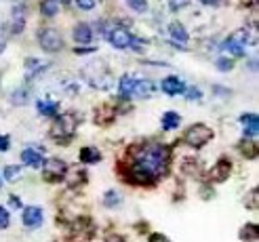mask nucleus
<instances>
[{
	"instance_id": "25",
	"label": "nucleus",
	"mask_w": 259,
	"mask_h": 242,
	"mask_svg": "<svg viewBox=\"0 0 259 242\" xmlns=\"http://www.w3.org/2000/svg\"><path fill=\"white\" fill-rule=\"evenodd\" d=\"M40 11L45 17H55L57 11H59V5L55 3V0H42L40 3Z\"/></svg>"
},
{
	"instance_id": "40",
	"label": "nucleus",
	"mask_w": 259,
	"mask_h": 242,
	"mask_svg": "<svg viewBox=\"0 0 259 242\" xmlns=\"http://www.w3.org/2000/svg\"><path fill=\"white\" fill-rule=\"evenodd\" d=\"M106 242H126L122 236H118V234H112V236H108V240Z\"/></svg>"
},
{
	"instance_id": "13",
	"label": "nucleus",
	"mask_w": 259,
	"mask_h": 242,
	"mask_svg": "<svg viewBox=\"0 0 259 242\" xmlns=\"http://www.w3.org/2000/svg\"><path fill=\"white\" fill-rule=\"evenodd\" d=\"M72 34H74V40L80 44H89L93 40V30H91V25H87V23H78Z\"/></svg>"
},
{
	"instance_id": "8",
	"label": "nucleus",
	"mask_w": 259,
	"mask_h": 242,
	"mask_svg": "<svg viewBox=\"0 0 259 242\" xmlns=\"http://www.w3.org/2000/svg\"><path fill=\"white\" fill-rule=\"evenodd\" d=\"M230 173H232V162L230 160H226V158H222L219 160L215 167L211 169V173H209V179L211 181H215V183H222V181H226L228 177H230Z\"/></svg>"
},
{
	"instance_id": "42",
	"label": "nucleus",
	"mask_w": 259,
	"mask_h": 242,
	"mask_svg": "<svg viewBox=\"0 0 259 242\" xmlns=\"http://www.w3.org/2000/svg\"><path fill=\"white\" fill-rule=\"evenodd\" d=\"M55 3H57V5H59V3H61V5H68L70 0H55Z\"/></svg>"
},
{
	"instance_id": "38",
	"label": "nucleus",
	"mask_w": 259,
	"mask_h": 242,
	"mask_svg": "<svg viewBox=\"0 0 259 242\" xmlns=\"http://www.w3.org/2000/svg\"><path fill=\"white\" fill-rule=\"evenodd\" d=\"M150 242H171L164 234H152L150 236Z\"/></svg>"
},
{
	"instance_id": "34",
	"label": "nucleus",
	"mask_w": 259,
	"mask_h": 242,
	"mask_svg": "<svg viewBox=\"0 0 259 242\" xmlns=\"http://www.w3.org/2000/svg\"><path fill=\"white\" fill-rule=\"evenodd\" d=\"M76 7L82 11H91V9H95V0H76Z\"/></svg>"
},
{
	"instance_id": "9",
	"label": "nucleus",
	"mask_w": 259,
	"mask_h": 242,
	"mask_svg": "<svg viewBox=\"0 0 259 242\" xmlns=\"http://www.w3.org/2000/svg\"><path fill=\"white\" fill-rule=\"evenodd\" d=\"M28 9H25V5L23 3H19V5H15V9H13V13H11V30H13V34H21V30L25 28V13Z\"/></svg>"
},
{
	"instance_id": "20",
	"label": "nucleus",
	"mask_w": 259,
	"mask_h": 242,
	"mask_svg": "<svg viewBox=\"0 0 259 242\" xmlns=\"http://www.w3.org/2000/svg\"><path fill=\"white\" fill-rule=\"evenodd\" d=\"M179 122H181V116H179L177 112H166V114H162V129H164V131L177 129Z\"/></svg>"
},
{
	"instance_id": "41",
	"label": "nucleus",
	"mask_w": 259,
	"mask_h": 242,
	"mask_svg": "<svg viewBox=\"0 0 259 242\" xmlns=\"http://www.w3.org/2000/svg\"><path fill=\"white\" fill-rule=\"evenodd\" d=\"M200 3H202V5H217L219 0H200Z\"/></svg>"
},
{
	"instance_id": "3",
	"label": "nucleus",
	"mask_w": 259,
	"mask_h": 242,
	"mask_svg": "<svg viewBox=\"0 0 259 242\" xmlns=\"http://www.w3.org/2000/svg\"><path fill=\"white\" fill-rule=\"evenodd\" d=\"M76 126H78V118H76L74 114H61V116L55 118L53 126H51V137H53L55 141L66 143L72 139Z\"/></svg>"
},
{
	"instance_id": "11",
	"label": "nucleus",
	"mask_w": 259,
	"mask_h": 242,
	"mask_svg": "<svg viewBox=\"0 0 259 242\" xmlns=\"http://www.w3.org/2000/svg\"><path fill=\"white\" fill-rule=\"evenodd\" d=\"M42 219H45L42 209H38V207L23 209V225L25 227H38V225L42 223Z\"/></svg>"
},
{
	"instance_id": "1",
	"label": "nucleus",
	"mask_w": 259,
	"mask_h": 242,
	"mask_svg": "<svg viewBox=\"0 0 259 242\" xmlns=\"http://www.w3.org/2000/svg\"><path fill=\"white\" fill-rule=\"evenodd\" d=\"M169 162H171V154L166 146L160 143L144 146L135 154V162L131 171H128V179L139 185L154 183L169 171Z\"/></svg>"
},
{
	"instance_id": "28",
	"label": "nucleus",
	"mask_w": 259,
	"mask_h": 242,
	"mask_svg": "<svg viewBox=\"0 0 259 242\" xmlns=\"http://www.w3.org/2000/svg\"><path fill=\"white\" fill-rule=\"evenodd\" d=\"M21 173H23L21 167H7L5 169V179L7 181H17L19 177H21Z\"/></svg>"
},
{
	"instance_id": "7",
	"label": "nucleus",
	"mask_w": 259,
	"mask_h": 242,
	"mask_svg": "<svg viewBox=\"0 0 259 242\" xmlns=\"http://www.w3.org/2000/svg\"><path fill=\"white\" fill-rule=\"evenodd\" d=\"M66 171H68L66 162L59 160V158H51V160L45 162V173H42V177H45V181L55 183V181H61V177L66 175Z\"/></svg>"
},
{
	"instance_id": "23",
	"label": "nucleus",
	"mask_w": 259,
	"mask_h": 242,
	"mask_svg": "<svg viewBox=\"0 0 259 242\" xmlns=\"http://www.w3.org/2000/svg\"><path fill=\"white\" fill-rule=\"evenodd\" d=\"M257 236H259V227L255 225V223H247L240 230V238L242 240H247V242H253V240H257Z\"/></svg>"
},
{
	"instance_id": "30",
	"label": "nucleus",
	"mask_w": 259,
	"mask_h": 242,
	"mask_svg": "<svg viewBox=\"0 0 259 242\" xmlns=\"http://www.w3.org/2000/svg\"><path fill=\"white\" fill-rule=\"evenodd\" d=\"M11 101L15 106H23L25 101H28V91H25V88H17V91L11 95Z\"/></svg>"
},
{
	"instance_id": "35",
	"label": "nucleus",
	"mask_w": 259,
	"mask_h": 242,
	"mask_svg": "<svg viewBox=\"0 0 259 242\" xmlns=\"http://www.w3.org/2000/svg\"><path fill=\"white\" fill-rule=\"evenodd\" d=\"M188 3H190V0H169V7L173 11H179V9H184Z\"/></svg>"
},
{
	"instance_id": "18",
	"label": "nucleus",
	"mask_w": 259,
	"mask_h": 242,
	"mask_svg": "<svg viewBox=\"0 0 259 242\" xmlns=\"http://www.w3.org/2000/svg\"><path fill=\"white\" fill-rule=\"evenodd\" d=\"M101 160V152L97 150V148H82L80 150V162L82 164H95V162H99Z\"/></svg>"
},
{
	"instance_id": "15",
	"label": "nucleus",
	"mask_w": 259,
	"mask_h": 242,
	"mask_svg": "<svg viewBox=\"0 0 259 242\" xmlns=\"http://www.w3.org/2000/svg\"><path fill=\"white\" fill-rule=\"evenodd\" d=\"M154 93V84L150 80H144V78H137L135 80V88H133V97H139V99H148L152 97Z\"/></svg>"
},
{
	"instance_id": "21",
	"label": "nucleus",
	"mask_w": 259,
	"mask_h": 242,
	"mask_svg": "<svg viewBox=\"0 0 259 242\" xmlns=\"http://www.w3.org/2000/svg\"><path fill=\"white\" fill-rule=\"evenodd\" d=\"M25 70H28V78H34L36 74H40L42 70H47V63H42L40 59H28L25 61Z\"/></svg>"
},
{
	"instance_id": "19",
	"label": "nucleus",
	"mask_w": 259,
	"mask_h": 242,
	"mask_svg": "<svg viewBox=\"0 0 259 242\" xmlns=\"http://www.w3.org/2000/svg\"><path fill=\"white\" fill-rule=\"evenodd\" d=\"M38 112L42 114V116H57V112H59V104L57 101H38Z\"/></svg>"
},
{
	"instance_id": "5",
	"label": "nucleus",
	"mask_w": 259,
	"mask_h": 242,
	"mask_svg": "<svg viewBox=\"0 0 259 242\" xmlns=\"http://www.w3.org/2000/svg\"><path fill=\"white\" fill-rule=\"evenodd\" d=\"M247 44H249V30H236L224 42V49L234 57H244V53H247Z\"/></svg>"
},
{
	"instance_id": "6",
	"label": "nucleus",
	"mask_w": 259,
	"mask_h": 242,
	"mask_svg": "<svg viewBox=\"0 0 259 242\" xmlns=\"http://www.w3.org/2000/svg\"><path fill=\"white\" fill-rule=\"evenodd\" d=\"M38 42L47 53H57L63 49V38L55 28H42L38 30Z\"/></svg>"
},
{
	"instance_id": "27",
	"label": "nucleus",
	"mask_w": 259,
	"mask_h": 242,
	"mask_svg": "<svg viewBox=\"0 0 259 242\" xmlns=\"http://www.w3.org/2000/svg\"><path fill=\"white\" fill-rule=\"evenodd\" d=\"M103 205L106 207H118L120 205V194L116 189H108L106 196H103Z\"/></svg>"
},
{
	"instance_id": "4",
	"label": "nucleus",
	"mask_w": 259,
	"mask_h": 242,
	"mask_svg": "<svg viewBox=\"0 0 259 242\" xmlns=\"http://www.w3.org/2000/svg\"><path fill=\"white\" fill-rule=\"evenodd\" d=\"M213 139V131L209 129L206 124H192L190 129L186 131V137H184V141L190 146V148H202L206 146Z\"/></svg>"
},
{
	"instance_id": "33",
	"label": "nucleus",
	"mask_w": 259,
	"mask_h": 242,
	"mask_svg": "<svg viewBox=\"0 0 259 242\" xmlns=\"http://www.w3.org/2000/svg\"><path fill=\"white\" fill-rule=\"evenodd\" d=\"M9 223H11V215L7 213V209L0 207V230H7Z\"/></svg>"
},
{
	"instance_id": "29",
	"label": "nucleus",
	"mask_w": 259,
	"mask_h": 242,
	"mask_svg": "<svg viewBox=\"0 0 259 242\" xmlns=\"http://www.w3.org/2000/svg\"><path fill=\"white\" fill-rule=\"evenodd\" d=\"M257 196H259L257 187H253L251 192L247 194V198H244V207H247V209H253V211H255V209H257V202H259V198H257Z\"/></svg>"
},
{
	"instance_id": "26",
	"label": "nucleus",
	"mask_w": 259,
	"mask_h": 242,
	"mask_svg": "<svg viewBox=\"0 0 259 242\" xmlns=\"http://www.w3.org/2000/svg\"><path fill=\"white\" fill-rule=\"evenodd\" d=\"M240 152H242V156H247V158H255L257 156V146L255 141H249V139H244V141H240Z\"/></svg>"
},
{
	"instance_id": "14",
	"label": "nucleus",
	"mask_w": 259,
	"mask_h": 242,
	"mask_svg": "<svg viewBox=\"0 0 259 242\" xmlns=\"http://www.w3.org/2000/svg\"><path fill=\"white\" fill-rule=\"evenodd\" d=\"M240 122L244 124V135L249 137H255L257 131H259V120H257V114H242L240 116Z\"/></svg>"
},
{
	"instance_id": "22",
	"label": "nucleus",
	"mask_w": 259,
	"mask_h": 242,
	"mask_svg": "<svg viewBox=\"0 0 259 242\" xmlns=\"http://www.w3.org/2000/svg\"><path fill=\"white\" fill-rule=\"evenodd\" d=\"M114 118V108L112 106H101L95 114V122L97 124H108Z\"/></svg>"
},
{
	"instance_id": "2",
	"label": "nucleus",
	"mask_w": 259,
	"mask_h": 242,
	"mask_svg": "<svg viewBox=\"0 0 259 242\" xmlns=\"http://www.w3.org/2000/svg\"><path fill=\"white\" fill-rule=\"evenodd\" d=\"M106 38L110 40V44L116 46V49H133V51H144L146 49L144 40L135 38L131 32L120 28V25H112V28H108Z\"/></svg>"
},
{
	"instance_id": "31",
	"label": "nucleus",
	"mask_w": 259,
	"mask_h": 242,
	"mask_svg": "<svg viewBox=\"0 0 259 242\" xmlns=\"http://www.w3.org/2000/svg\"><path fill=\"white\" fill-rule=\"evenodd\" d=\"M126 5L131 7L135 13H146L148 11V3H146V0H126Z\"/></svg>"
},
{
	"instance_id": "36",
	"label": "nucleus",
	"mask_w": 259,
	"mask_h": 242,
	"mask_svg": "<svg viewBox=\"0 0 259 242\" xmlns=\"http://www.w3.org/2000/svg\"><path fill=\"white\" fill-rule=\"evenodd\" d=\"M200 97H202V93L198 91V88H194V86L188 88V99H190V101H196V99H200Z\"/></svg>"
},
{
	"instance_id": "10",
	"label": "nucleus",
	"mask_w": 259,
	"mask_h": 242,
	"mask_svg": "<svg viewBox=\"0 0 259 242\" xmlns=\"http://www.w3.org/2000/svg\"><path fill=\"white\" fill-rule=\"evenodd\" d=\"M160 88L166 95H179V93L186 91V84L179 76H166V78H162V82H160Z\"/></svg>"
},
{
	"instance_id": "12",
	"label": "nucleus",
	"mask_w": 259,
	"mask_h": 242,
	"mask_svg": "<svg viewBox=\"0 0 259 242\" xmlns=\"http://www.w3.org/2000/svg\"><path fill=\"white\" fill-rule=\"evenodd\" d=\"M21 162L28 164L32 169L42 167V150H34V148H25L21 152Z\"/></svg>"
},
{
	"instance_id": "32",
	"label": "nucleus",
	"mask_w": 259,
	"mask_h": 242,
	"mask_svg": "<svg viewBox=\"0 0 259 242\" xmlns=\"http://www.w3.org/2000/svg\"><path fill=\"white\" fill-rule=\"evenodd\" d=\"M215 66H217L219 72H230L232 68H234V63H232V59H228V57H219Z\"/></svg>"
},
{
	"instance_id": "44",
	"label": "nucleus",
	"mask_w": 259,
	"mask_h": 242,
	"mask_svg": "<svg viewBox=\"0 0 259 242\" xmlns=\"http://www.w3.org/2000/svg\"><path fill=\"white\" fill-rule=\"evenodd\" d=\"M0 187H3V177H0Z\"/></svg>"
},
{
	"instance_id": "39",
	"label": "nucleus",
	"mask_w": 259,
	"mask_h": 242,
	"mask_svg": "<svg viewBox=\"0 0 259 242\" xmlns=\"http://www.w3.org/2000/svg\"><path fill=\"white\" fill-rule=\"evenodd\" d=\"M9 205H11L13 209H19V207H21V202H19L17 196H11V198H9Z\"/></svg>"
},
{
	"instance_id": "43",
	"label": "nucleus",
	"mask_w": 259,
	"mask_h": 242,
	"mask_svg": "<svg viewBox=\"0 0 259 242\" xmlns=\"http://www.w3.org/2000/svg\"><path fill=\"white\" fill-rule=\"evenodd\" d=\"M3 51H5V42H0V53H3Z\"/></svg>"
},
{
	"instance_id": "24",
	"label": "nucleus",
	"mask_w": 259,
	"mask_h": 242,
	"mask_svg": "<svg viewBox=\"0 0 259 242\" xmlns=\"http://www.w3.org/2000/svg\"><path fill=\"white\" fill-rule=\"evenodd\" d=\"M63 177H68V183H70V185L84 183V179H87L84 173H82L80 169H68V171H66V175H63Z\"/></svg>"
},
{
	"instance_id": "16",
	"label": "nucleus",
	"mask_w": 259,
	"mask_h": 242,
	"mask_svg": "<svg viewBox=\"0 0 259 242\" xmlns=\"http://www.w3.org/2000/svg\"><path fill=\"white\" fill-rule=\"evenodd\" d=\"M169 34H171L173 40L179 42V44H186V42H188V30H186L179 21H173V23L169 25Z\"/></svg>"
},
{
	"instance_id": "37",
	"label": "nucleus",
	"mask_w": 259,
	"mask_h": 242,
	"mask_svg": "<svg viewBox=\"0 0 259 242\" xmlns=\"http://www.w3.org/2000/svg\"><path fill=\"white\" fill-rule=\"evenodd\" d=\"M9 146H11L9 135H0V152H7V150H9Z\"/></svg>"
},
{
	"instance_id": "17",
	"label": "nucleus",
	"mask_w": 259,
	"mask_h": 242,
	"mask_svg": "<svg viewBox=\"0 0 259 242\" xmlns=\"http://www.w3.org/2000/svg\"><path fill=\"white\" fill-rule=\"evenodd\" d=\"M135 80L137 78H133V76H128V74H124L122 78H120V97L122 99H133V88H135Z\"/></svg>"
}]
</instances>
